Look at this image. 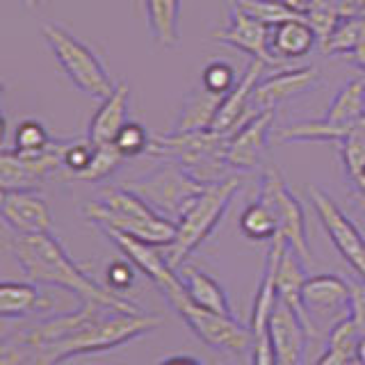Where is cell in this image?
Listing matches in <instances>:
<instances>
[{
  "label": "cell",
  "instance_id": "obj_37",
  "mask_svg": "<svg viewBox=\"0 0 365 365\" xmlns=\"http://www.w3.org/2000/svg\"><path fill=\"white\" fill-rule=\"evenodd\" d=\"M96 146L89 140H80V142H68L66 151H64V171H68V176L76 178L78 174L91 165V158H94Z\"/></svg>",
  "mask_w": 365,
  "mask_h": 365
},
{
  "label": "cell",
  "instance_id": "obj_3",
  "mask_svg": "<svg viewBox=\"0 0 365 365\" xmlns=\"http://www.w3.org/2000/svg\"><path fill=\"white\" fill-rule=\"evenodd\" d=\"M163 324V317L142 313H121V311H108L98 319H94L78 334L68 336L55 345H28L34 349L37 365H57L68 356H78V354H96L121 347L125 342L140 338L148 331L158 329ZM16 340V338H14Z\"/></svg>",
  "mask_w": 365,
  "mask_h": 365
},
{
  "label": "cell",
  "instance_id": "obj_13",
  "mask_svg": "<svg viewBox=\"0 0 365 365\" xmlns=\"http://www.w3.org/2000/svg\"><path fill=\"white\" fill-rule=\"evenodd\" d=\"M103 233L121 249V254L128 258L137 269L146 274V277L158 285V290L163 292L167 299L185 290V283H182V279L176 274V269H171V265L167 262L163 247L146 245L142 240L130 237L119 231H103Z\"/></svg>",
  "mask_w": 365,
  "mask_h": 365
},
{
  "label": "cell",
  "instance_id": "obj_7",
  "mask_svg": "<svg viewBox=\"0 0 365 365\" xmlns=\"http://www.w3.org/2000/svg\"><path fill=\"white\" fill-rule=\"evenodd\" d=\"M205 187H208L205 182H201L185 167L176 163H165L153 174L133 180L128 185V190L140 194L151 208H155L171 222H178L190 205L201 197Z\"/></svg>",
  "mask_w": 365,
  "mask_h": 365
},
{
  "label": "cell",
  "instance_id": "obj_8",
  "mask_svg": "<svg viewBox=\"0 0 365 365\" xmlns=\"http://www.w3.org/2000/svg\"><path fill=\"white\" fill-rule=\"evenodd\" d=\"M167 302L182 317V322L194 331V336L201 338L208 347L217 351L235 354V356H245V354L254 349L256 336L251 327H245L235 317L220 315L208 311V308L197 306L187 297V290H182L180 294L171 297Z\"/></svg>",
  "mask_w": 365,
  "mask_h": 365
},
{
  "label": "cell",
  "instance_id": "obj_20",
  "mask_svg": "<svg viewBox=\"0 0 365 365\" xmlns=\"http://www.w3.org/2000/svg\"><path fill=\"white\" fill-rule=\"evenodd\" d=\"M128 108H130V89L125 83H117L114 91L103 98L101 108L89 121L87 140L94 146L114 144L119 130L128 123Z\"/></svg>",
  "mask_w": 365,
  "mask_h": 365
},
{
  "label": "cell",
  "instance_id": "obj_45",
  "mask_svg": "<svg viewBox=\"0 0 365 365\" xmlns=\"http://www.w3.org/2000/svg\"><path fill=\"white\" fill-rule=\"evenodd\" d=\"M288 3L292 5V7H297V9H299L302 11V14H304V7H306V0H288ZM306 16V14H304Z\"/></svg>",
  "mask_w": 365,
  "mask_h": 365
},
{
  "label": "cell",
  "instance_id": "obj_11",
  "mask_svg": "<svg viewBox=\"0 0 365 365\" xmlns=\"http://www.w3.org/2000/svg\"><path fill=\"white\" fill-rule=\"evenodd\" d=\"M302 304L308 322V334L317 338V324L349 317L351 313V283L336 274H315L308 277L302 290Z\"/></svg>",
  "mask_w": 365,
  "mask_h": 365
},
{
  "label": "cell",
  "instance_id": "obj_42",
  "mask_svg": "<svg viewBox=\"0 0 365 365\" xmlns=\"http://www.w3.org/2000/svg\"><path fill=\"white\" fill-rule=\"evenodd\" d=\"M160 365H201L194 356H182V354H176V356H167L165 361H160Z\"/></svg>",
  "mask_w": 365,
  "mask_h": 365
},
{
  "label": "cell",
  "instance_id": "obj_26",
  "mask_svg": "<svg viewBox=\"0 0 365 365\" xmlns=\"http://www.w3.org/2000/svg\"><path fill=\"white\" fill-rule=\"evenodd\" d=\"M51 299H46L37 283H14L5 281L0 283V315L5 319L30 315L39 308H48Z\"/></svg>",
  "mask_w": 365,
  "mask_h": 365
},
{
  "label": "cell",
  "instance_id": "obj_23",
  "mask_svg": "<svg viewBox=\"0 0 365 365\" xmlns=\"http://www.w3.org/2000/svg\"><path fill=\"white\" fill-rule=\"evenodd\" d=\"M304 258L297 254L294 249H285L283 251V258L279 262V269H277V297L288 304L292 311L304 319V324L308 329L306 322V313H304V304H302V290H304V283H306V272H304Z\"/></svg>",
  "mask_w": 365,
  "mask_h": 365
},
{
  "label": "cell",
  "instance_id": "obj_16",
  "mask_svg": "<svg viewBox=\"0 0 365 365\" xmlns=\"http://www.w3.org/2000/svg\"><path fill=\"white\" fill-rule=\"evenodd\" d=\"M274 125V110L258 112L254 117H249L240 128L228 137V151L226 160L228 167L237 171H254L272 137Z\"/></svg>",
  "mask_w": 365,
  "mask_h": 365
},
{
  "label": "cell",
  "instance_id": "obj_34",
  "mask_svg": "<svg viewBox=\"0 0 365 365\" xmlns=\"http://www.w3.org/2000/svg\"><path fill=\"white\" fill-rule=\"evenodd\" d=\"M151 142H153V135L148 133L142 123L128 121L119 130L117 140H114V146H117V151L125 160H128V158H137V155L148 153V148H151Z\"/></svg>",
  "mask_w": 365,
  "mask_h": 365
},
{
  "label": "cell",
  "instance_id": "obj_40",
  "mask_svg": "<svg viewBox=\"0 0 365 365\" xmlns=\"http://www.w3.org/2000/svg\"><path fill=\"white\" fill-rule=\"evenodd\" d=\"M315 365H359V363H356V356H351V354L327 347V351L317 359Z\"/></svg>",
  "mask_w": 365,
  "mask_h": 365
},
{
  "label": "cell",
  "instance_id": "obj_33",
  "mask_svg": "<svg viewBox=\"0 0 365 365\" xmlns=\"http://www.w3.org/2000/svg\"><path fill=\"white\" fill-rule=\"evenodd\" d=\"M123 155L117 151V146L114 144H106V146H96L94 151V158H91V165L83 171V174H78L73 180H87V182H101L110 178L114 171H117L123 163Z\"/></svg>",
  "mask_w": 365,
  "mask_h": 365
},
{
  "label": "cell",
  "instance_id": "obj_12",
  "mask_svg": "<svg viewBox=\"0 0 365 365\" xmlns=\"http://www.w3.org/2000/svg\"><path fill=\"white\" fill-rule=\"evenodd\" d=\"M308 199L313 203V210L317 212L327 235L338 249V254L349 262V267L359 274V279L365 281V237L356 228L349 217L340 210V205L329 197L324 190L317 185H308Z\"/></svg>",
  "mask_w": 365,
  "mask_h": 365
},
{
  "label": "cell",
  "instance_id": "obj_41",
  "mask_svg": "<svg viewBox=\"0 0 365 365\" xmlns=\"http://www.w3.org/2000/svg\"><path fill=\"white\" fill-rule=\"evenodd\" d=\"M340 16H361L365 14V0H338Z\"/></svg>",
  "mask_w": 365,
  "mask_h": 365
},
{
  "label": "cell",
  "instance_id": "obj_27",
  "mask_svg": "<svg viewBox=\"0 0 365 365\" xmlns=\"http://www.w3.org/2000/svg\"><path fill=\"white\" fill-rule=\"evenodd\" d=\"M365 117V80H349L338 89L324 119L336 125H354Z\"/></svg>",
  "mask_w": 365,
  "mask_h": 365
},
{
  "label": "cell",
  "instance_id": "obj_24",
  "mask_svg": "<svg viewBox=\"0 0 365 365\" xmlns=\"http://www.w3.org/2000/svg\"><path fill=\"white\" fill-rule=\"evenodd\" d=\"M144 14L153 41L163 48H176L180 41V0H144Z\"/></svg>",
  "mask_w": 365,
  "mask_h": 365
},
{
  "label": "cell",
  "instance_id": "obj_2",
  "mask_svg": "<svg viewBox=\"0 0 365 365\" xmlns=\"http://www.w3.org/2000/svg\"><path fill=\"white\" fill-rule=\"evenodd\" d=\"M83 215L101 231H119L153 247L171 245L178 228L128 187H106L96 201L85 205Z\"/></svg>",
  "mask_w": 365,
  "mask_h": 365
},
{
  "label": "cell",
  "instance_id": "obj_44",
  "mask_svg": "<svg viewBox=\"0 0 365 365\" xmlns=\"http://www.w3.org/2000/svg\"><path fill=\"white\" fill-rule=\"evenodd\" d=\"M356 363L359 365H365V336L361 338L359 342V351H356Z\"/></svg>",
  "mask_w": 365,
  "mask_h": 365
},
{
  "label": "cell",
  "instance_id": "obj_32",
  "mask_svg": "<svg viewBox=\"0 0 365 365\" xmlns=\"http://www.w3.org/2000/svg\"><path fill=\"white\" fill-rule=\"evenodd\" d=\"M304 14H306V21L311 23L315 32L319 34V43L329 37L331 30H334L338 26V21L342 19L338 0H306Z\"/></svg>",
  "mask_w": 365,
  "mask_h": 365
},
{
  "label": "cell",
  "instance_id": "obj_5",
  "mask_svg": "<svg viewBox=\"0 0 365 365\" xmlns=\"http://www.w3.org/2000/svg\"><path fill=\"white\" fill-rule=\"evenodd\" d=\"M228 137L217 135L212 130L199 133H171L167 137H155L146 155L163 158L165 163H176L185 167L192 176H197L201 182L224 180V169L228 167L226 160Z\"/></svg>",
  "mask_w": 365,
  "mask_h": 365
},
{
  "label": "cell",
  "instance_id": "obj_4",
  "mask_svg": "<svg viewBox=\"0 0 365 365\" xmlns=\"http://www.w3.org/2000/svg\"><path fill=\"white\" fill-rule=\"evenodd\" d=\"M242 180L237 176H228L224 180L210 182L203 190L201 197L194 201L187 212L176 222V237L174 242L163 247L165 258L171 269H178L185 265V260L197 251L205 240L212 235V231L224 220V215L231 205L233 197L237 194Z\"/></svg>",
  "mask_w": 365,
  "mask_h": 365
},
{
  "label": "cell",
  "instance_id": "obj_22",
  "mask_svg": "<svg viewBox=\"0 0 365 365\" xmlns=\"http://www.w3.org/2000/svg\"><path fill=\"white\" fill-rule=\"evenodd\" d=\"M226 96L215 94V91L205 89L199 85L192 94L182 103V110L176 119L174 133H199V130H210L217 112H220L222 103Z\"/></svg>",
  "mask_w": 365,
  "mask_h": 365
},
{
  "label": "cell",
  "instance_id": "obj_14",
  "mask_svg": "<svg viewBox=\"0 0 365 365\" xmlns=\"http://www.w3.org/2000/svg\"><path fill=\"white\" fill-rule=\"evenodd\" d=\"M267 338L274 354H277L279 365H304L311 334H308L304 319L281 299L269 315Z\"/></svg>",
  "mask_w": 365,
  "mask_h": 365
},
{
  "label": "cell",
  "instance_id": "obj_46",
  "mask_svg": "<svg viewBox=\"0 0 365 365\" xmlns=\"http://www.w3.org/2000/svg\"><path fill=\"white\" fill-rule=\"evenodd\" d=\"M21 3L26 5V7H39V5L46 3V0H21Z\"/></svg>",
  "mask_w": 365,
  "mask_h": 365
},
{
  "label": "cell",
  "instance_id": "obj_15",
  "mask_svg": "<svg viewBox=\"0 0 365 365\" xmlns=\"http://www.w3.org/2000/svg\"><path fill=\"white\" fill-rule=\"evenodd\" d=\"M319 83V73L313 66H294V68H281L267 78H260L251 96V117L258 112L274 110L279 103L297 98L306 94Z\"/></svg>",
  "mask_w": 365,
  "mask_h": 365
},
{
  "label": "cell",
  "instance_id": "obj_18",
  "mask_svg": "<svg viewBox=\"0 0 365 365\" xmlns=\"http://www.w3.org/2000/svg\"><path fill=\"white\" fill-rule=\"evenodd\" d=\"M0 215H3V222L19 235L53 233L51 208L37 192H3Z\"/></svg>",
  "mask_w": 365,
  "mask_h": 365
},
{
  "label": "cell",
  "instance_id": "obj_39",
  "mask_svg": "<svg viewBox=\"0 0 365 365\" xmlns=\"http://www.w3.org/2000/svg\"><path fill=\"white\" fill-rule=\"evenodd\" d=\"M349 317L359 327L361 336H365V281L359 279L351 283V313Z\"/></svg>",
  "mask_w": 365,
  "mask_h": 365
},
{
  "label": "cell",
  "instance_id": "obj_1",
  "mask_svg": "<svg viewBox=\"0 0 365 365\" xmlns=\"http://www.w3.org/2000/svg\"><path fill=\"white\" fill-rule=\"evenodd\" d=\"M9 249L14 254L23 274L37 285H53L78 297L80 302H94L101 306L114 308L121 313H142V308L130 299H123L114 290L103 288L91 277L80 269L68 258L62 242L53 233L19 235L9 240Z\"/></svg>",
  "mask_w": 365,
  "mask_h": 365
},
{
  "label": "cell",
  "instance_id": "obj_43",
  "mask_svg": "<svg viewBox=\"0 0 365 365\" xmlns=\"http://www.w3.org/2000/svg\"><path fill=\"white\" fill-rule=\"evenodd\" d=\"M351 185H354V192H356V197H365V169H361L356 176L349 178Z\"/></svg>",
  "mask_w": 365,
  "mask_h": 365
},
{
  "label": "cell",
  "instance_id": "obj_36",
  "mask_svg": "<svg viewBox=\"0 0 365 365\" xmlns=\"http://www.w3.org/2000/svg\"><path fill=\"white\" fill-rule=\"evenodd\" d=\"M237 80L240 78L235 73V68L226 62H210L201 73V85L205 89L215 91V94H222V96H226L228 91L237 85Z\"/></svg>",
  "mask_w": 365,
  "mask_h": 365
},
{
  "label": "cell",
  "instance_id": "obj_10",
  "mask_svg": "<svg viewBox=\"0 0 365 365\" xmlns=\"http://www.w3.org/2000/svg\"><path fill=\"white\" fill-rule=\"evenodd\" d=\"M258 199L269 203L274 212L279 217V233L285 237L290 249L304 258V262L311 260V247H308V235H306V215L302 203L285 185L281 171L277 167L265 169V174L260 178V192Z\"/></svg>",
  "mask_w": 365,
  "mask_h": 365
},
{
  "label": "cell",
  "instance_id": "obj_17",
  "mask_svg": "<svg viewBox=\"0 0 365 365\" xmlns=\"http://www.w3.org/2000/svg\"><path fill=\"white\" fill-rule=\"evenodd\" d=\"M269 32H272L269 26L251 19L249 14H245V11L233 7L231 14H228V23L222 30L215 32V39L220 43L233 46V48L247 53L251 60H260L267 66H272V64L277 66L281 62L269 51Z\"/></svg>",
  "mask_w": 365,
  "mask_h": 365
},
{
  "label": "cell",
  "instance_id": "obj_19",
  "mask_svg": "<svg viewBox=\"0 0 365 365\" xmlns=\"http://www.w3.org/2000/svg\"><path fill=\"white\" fill-rule=\"evenodd\" d=\"M265 62L260 60H251L247 71L240 76L237 85L228 91L220 112H217L215 123H212V133L217 135H226L231 137L240 125H242L251 117V96H254V89L258 85V80L262 78L265 71Z\"/></svg>",
  "mask_w": 365,
  "mask_h": 365
},
{
  "label": "cell",
  "instance_id": "obj_35",
  "mask_svg": "<svg viewBox=\"0 0 365 365\" xmlns=\"http://www.w3.org/2000/svg\"><path fill=\"white\" fill-rule=\"evenodd\" d=\"M51 135L43 128V123L34 121V119H26L16 125L14 133V151L21 153H37L43 151V148L51 146Z\"/></svg>",
  "mask_w": 365,
  "mask_h": 365
},
{
  "label": "cell",
  "instance_id": "obj_29",
  "mask_svg": "<svg viewBox=\"0 0 365 365\" xmlns=\"http://www.w3.org/2000/svg\"><path fill=\"white\" fill-rule=\"evenodd\" d=\"M240 228L249 240H274L279 233V217L269 203L256 199L240 217Z\"/></svg>",
  "mask_w": 365,
  "mask_h": 365
},
{
  "label": "cell",
  "instance_id": "obj_31",
  "mask_svg": "<svg viewBox=\"0 0 365 365\" xmlns=\"http://www.w3.org/2000/svg\"><path fill=\"white\" fill-rule=\"evenodd\" d=\"M235 7L245 11L251 19H256L265 26L274 28L279 23L292 19H306L297 7H292L288 0H235Z\"/></svg>",
  "mask_w": 365,
  "mask_h": 365
},
{
  "label": "cell",
  "instance_id": "obj_38",
  "mask_svg": "<svg viewBox=\"0 0 365 365\" xmlns=\"http://www.w3.org/2000/svg\"><path fill=\"white\" fill-rule=\"evenodd\" d=\"M133 262H112V265L108 267V288L119 292V290H128L133 281H135V272H133Z\"/></svg>",
  "mask_w": 365,
  "mask_h": 365
},
{
  "label": "cell",
  "instance_id": "obj_9",
  "mask_svg": "<svg viewBox=\"0 0 365 365\" xmlns=\"http://www.w3.org/2000/svg\"><path fill=\"white\" fill-rule=\"evenodd\" d=\"M68 142H51L37 153L5 148L0 153V187L3 192H37L46 180L64 171V151Z\"/></svg>",
  "mask_w": 365,
  "mask_h": 365
},
{
  "label": "cell",
  "instance_id": "obj_25",
  "mask_svg": "<svg viewBox=\"0 0 365 365\" xmlns=\"http://www.w3.org/2000/svg\"><path fill=\"white\" fill-rule=\"evenodd\" d=\"M180 279H182V283H185L187 297L197 306L208 308V311L220 313V315L235 317L231 304H228L226 290L220 285V281L210 277V274H205L201 269H194V267H185Z\"/></svg>",
  "mask_w": 365,
  "mask_h": 365
},
{
  "label": "cell",
  "instance_id": "obj_30",
  "mask_svg": "<svg viewBox=\"0 0 365 365\" xmlns=\"http://www.w3.org/2000/svg\"><path fill=\"white\" fill-rule=\"evenodd\" d=\"M363 39H365V14L342 16L338 21V26L322 41V51L329 55H349Z\"/></svg>",
  "mask_w": 365,
  "mask_h": 365
},
{
  "label": "cell",
  "instance_id": "obj_28",
  "mask_svg": "<svg viewBox=\"0 0 365 365\" xmlns=\"http://www.w3.org/2000/svg\"><path fill=\"white\" fill-rule=\"evenodd\" d=\"M349 130L351 125H336L322 117L315 121L285 125L277 133V142H342L349 135Z\"/></svg>",
  "mask_w": 365,
  "mask_h": 365
},
{
  "label": "cell",
  "instance_id": "obj_21",
  "mask_svg": "<svg viewBox=\"0 0 365 365\" xmlns=\"http://www.w3.org/2000/svg\"><path fill=\"white\" fill-rule=\"evenodd\" d=\"M319 43V34L306 19H292L274 26L269 32V51L279 62L306 57Z\"/></svg>",
  "mask_w": 365,
  "mask_h": 365
},
{
  "label": "cell",
  "instance_id": "obj_6",
  "mask_svg": "<svg viewBox=\"0 0 365 365\" xmlns=\"http://www.w3.org/2000/svg\"><path fill=\"white\" fill-rule=\"evenodd\" d=\"M41 37L48 43L55 62L71 80V85L91 98H108L117 83H112L108 68L103 66L98 55L68 32L60 23H43Z\"/></svg>",
  "mask_w": 365,
  "mask_h": 365
}]
</instances>
